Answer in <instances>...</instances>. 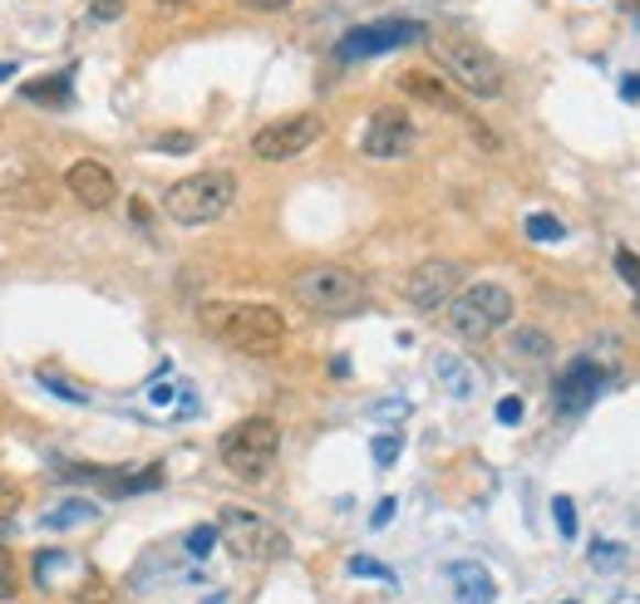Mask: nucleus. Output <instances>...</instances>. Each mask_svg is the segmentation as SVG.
I'll return each mask as SVG.
<instances>
[{"mask_svg": "<svg viewBox=\"0 0 640 604\" xmlns=\"http://www.w3.org/2000/svg\"><path fill=\"white\" fill-rule=\"evenodd\" d=\"M370 448H375V462H380V468H394V462H400V438H394V432L375 438Z\"/></svg>", "mask_w": 640, "mask_h": 604, "instance_id": "obj_30", "label": "nucleus"}, {"mask_svg": "<svg viewBox=\"0 0 640 604\" xmlns=\"http://www.w3.org/2000/svg\"><path fill=\"white\" fill-rule=\"evenodd\" d=\"M621 560H626V550L616 546V540H592V565L596 570H621Z\"/></svg>", "mask_w": 640, "mask_h": 604, "instance_id": "obj_25", "label": "nucleus"}, {"mask_svg": "<svg viewBox=\"0 0 640 604\" xmlns=\"http://www.w3.org/2000/svg\"><path fill=\"white\" fill-rule=\"evenodd\" d=\"M330 374L335 378H350V359H330Z\"/></svg>", "mask_w": 640, "mask_h": 604, "instance_id": "obj_39", "label": "nucleus"}, {"mask_svg": "<svg viewBox=\"0 0 640 604\" xmlns=\"http://www.w3.org/2000/svg\"><path fill=\"white\" fill-rule=\"evenodd\" d=\"M291 300L311 315L340 320V315L365 310V281L350 266H311L291 281Z\"/></svg>", "mask_w": 640, "mask_h": 604, "instance_id": "obj_3", "label": "nucleus"}, {"mask_svg": "<svg viewBox=\"0 0 640 604\" xmlns=\"http://www.w3.org/2000/svg\"><path fill=\"white\" fill-rule=\"evenodd\" d=\"M522 231H528L532 241H566V227L552 217V211H532V217L522 221Z\"/></svg>", "mask_w": 640, "mask_h": 604, "instance_id": "obj_20", "label": "nucleus"}, {"mask_svg": "<svg viewBox=\"0 0 640 604\" xmlns=\"http://www.w3.org/2000/svg\"><path fill=\"white\" fill-rule=\"evenodd\" d=\"M321 133H325L321 113H291V119H276L261 133H251V153H257L261 163H291V157H301L311 143H321Z\"/></svg>", "mask_w": 640, "mask_h": 604, "instance_id": "obj_9", "label": "nucleus"}, {"mask_svg": "<svg viewBox=\"0 0 640 604\" xmlns=\"http://www.w3.org/2000/svg\"><path fill=\"white\" fill-rule=\"evenodd\" d=\"M237 201V173L227 167H207V173H193L183 183H173L163 193V211L177 221V227H207V221L227 217Z\"/></svg>", "mask_w": 640, "mask_h": 604, "instance_id": "obj_2", "label": "nucleus"}, {"mask_svg": "<svg viewBox=\"0 0 640 604\" xmlns=\"http://www.w3.org/2000/svg\"><path fill=\"white\" fill-rule=\"evenodd\" d=\"M512 344H518V354H528V359H552V339L542 334V330H532V325H522L518 334H512Z\"/></svg>", "mask_w": 640, "mask_h": 604, "instance_id": "obj_21", "label": "nucleus"}, {"mask_svg": "<svg viewBox=\"0 0 640 604\" xmlns=\"http://www.w3.org/2000/svg\"><path fill=\"white\" fill-rule=\"evenodd\" d=\"M65 187L84 211H104L113 197H119V183H113L109 163H99V157H79V163L65 173Z\"/></svg>", "mask_w": 640, "mask_h": 604, "instance_id": "obj_13", "label": "nucleus"}, {"mask_svg": "<svg viewBox=\"0 0 640 604\" xmlns=\"http://www.w3.org/2000/svg\"><path fill=\"white\" fill-rule=\"evenodd\" d=\"M207 604H227V595H213V600H207Z\"/></svg>", "mask_w": 640, "mask_h": 604, "instance_id": "obj_41", "label": "nucleus"}, {"mask_svg": "<svg viewBox=\"0 0 640 604\" xmlns=\"http://www.w3.org/2000/svg\"><path fill=\"white\" fill-rule=\"evenodd\" d=\"M621 94L626 99H640V74H621Z\"/></svg>", "mask_w": 640, "mask_h": 604, "instance_id": "obj_36", "label": "nucleus"}, {"mask_svg": "<svg viewBox=\"0 0 640 604\" xmlns=\"http://www.w3.org/2000/svg\"><path fill=\"white\" fill-rule=\"evenodd\" d=\"M15 512H20V486L0 482V531H10V521H15Z\"/></svg>", "mask_w": 640, "mask_h": 604, "instance_id": "obj_29", "label": "nucleus"}, {"mask_svg": "<svg viewBox=\"0 0 640 604\" xmlns=\"http://www.w3.org/2000/svg\"><path fill=\"white\" fill-rule=\"evenodd\" d=\"M217 452H223L227 472H237L241 482H257V476H267L276 468V452H281V428L271 418H241L232 428L223 432V442H217Z\"/></svg>", "mask_w": 640, "mask_h": 604, "instance_id": "obj_5", "label": "nucleus"}, {"mask_svg": "<svg viewBox=\"0 0 640 604\" xmlns=\"http://www.w3.org/2000/svg\"><path fill=\"white\" fill-rule=\"evenodd\" d=\"M552 516H557L562 540H576V506H572V496H552Z\"/></svg>", "mask_w": 640, "mask_h": 604, "instance_id": "obj_27", "label": "nucleus"}, {"mask_svg": "<svg viewBox=\"0 0 640 604\" xmlns=\"http://www.w3.org/2000/svg\"><path fill=\"white\" fill-rule=\"evenodd\" d=\"M434 374H438V384H444L454 398L474 394V374H468V364L458 354H434Z\"/></svg>", "mask_w": 640, "mask_h": 604, "instance_id": "obj_18", "label": "nucleus"}, {"mask_svg": "<svg viewBox=\"0 0 640 604\" xmlns=\"http://www.w3.org/2000/svg\"><path fill=\"white\" fill-rule=\"evenodd\" d=\"M429 40V30L419 20H370V25H355L335 40V59L355 65V59H375V55H390V50L419 45Z\"/></svg>", "mask_w": 640, "mask_h": 604, "instance_id": "obj_8", "label": "nucleus"}, {"mask_svg": "<svg viewBox=\"0 0 640 604\" xmlns=\"http://www.w3.org/2000/svg\"><path fill=\"white\" fill-rule=\"evenodd\" d=\"M464 281H468V271L458 266V261H444V256L419 261V266L409 271V281H404V300L414 305V310H424V315L444 310V305L464 290Z\"/></svg>", "mask_w": 640, "mask_h": 604, "instance_id": "obj_10", "label": "nucleus"}, {"mask_svg": "<svg viewBox=\"0 0 640 604\" xmlns=\"http://www.w3.org/2000/svg\"><path fill=\"white\" fill-rule=\"evenodd\" d=\"M20 99L25 103H45V109H69L75 103V74H45V79L20 84Z\"/></svg>", "mask_w": 640, "mask_h": 604, "instance_id": "obj_16", "label": "nucleus"}, {"mask_svg": "<svg viewBox=\"0 0 640 604\" xmlns=\"http://www.w3.org/2000/svg\"><path fill=\"white\" fill-rule=\"evenodd\" d=\"M217 540H223V531H217V526H193V531H187V556H193V560L213 556Z\"/></svg>", "mask_w": 640, "mask_h": 604, "instance_id": "obj_24", "label": "nucleus"}, {"mask_svg": "<svg viewBox=\"0 0 640 604\" xmlns=\"http://www.w3.org/2000/svg\"><path fill=\"white\" fill-rule=\"evenodd\" d=\"M89 521H99V506L79 502V496H69V502L50 506V512L40 516V526H50V531H75V526H89Z\"/></svg>", "mask_w": 640, "mask_h": 604, "instance_id": "obj_17", "label": "nucleus"}, {"mask_svg": "<svg viewBox=\"0 0 640 604\" xmlns=\"http://www.w3.org/2000/svg\"><path fill=\"white\" fill-rule=\"evenodd\" d=\"M512 310H518V300H512L508 285H498V281L464 285V290L448 300V330L458 339H488L512 320Z\"/></svg>", "mask_w": 640, "mask_h": 604, "instance_id": "obj_4", "label": "nucleus"}, {"mask_svg": "<svg viewBox=\"0 0 640 604\" xmlns=\"http://www.w3.org/2000/svg\"><path fill=\"white\" fill-rule=\"evenodd\" d=\"M197 138L193 133H173V138H159V153H193Z\"/></svg>", "mask_w": 640, "mask_h": 604, "instance_id": "obj_33", "label": "nucleus"}, {"mask_svg": "<svg viewBox=\"0 0 640 604\" xmlns=\"http://www.w3.org/2000/svg\"><path fill=\"white\" fill-rule=\"evenodd\" d=\"M197 325L223 339L237 354H271L286 339V315L276 305H241V300H207L197 305Z\"/></svg>", "mask_w": 640, "mask_h": 604, "instance_id": "obj_1", "label": "nucleus"}, {"mask_svg": "<svg viewBox=\"0 0 640 604\" xmlns=\"http://www.w3.org/2000/svg\"><path fill=\"white\" fill-rule=\"evenodd\" d=\"M65 565H75V560H69L65 550H40V556H35V580L50 590V585L59 580V570H65Z\"/></svg>", "mask_w": 640, "mask_h": 604, "instance_id": "obj_22", "label": "nucleus"}, {"mask_svg": "<svg viewBox=\"0 0 640 604\" xmlns=\"http://www.w3.org/2000/svg\"><path fill=\"white\" fill-rule=\"evenodd\" d=\"M149 398H153V403H173V388H167V384H153Z\"/></svg>", "mask_w": 640, "mask_h": 604, "instance_id": "obj_38", "label": "nucleus"}, {"mask_svg": "<svg viewBox=\"0 0 640 604\" xmlns=\"http://www.w3.org/2000/svg\"><path fill=\"white\" fill-rule=\"evenodd\" d=\"M400 89L414 94L419 103H434V109H444V113H468L464 99H458V94L448 89L444 79H434L429 69H404V74H400Z\"/></svg>", "mask_w": 640, "mask_h": 604, "instance_id": "obj_14", "label": "nucleus"}, {"mask_svg": "<svg viewBox=\"0 0 640 604\" xmlns=\"http://www.w3.org/2000/svg\"><path fill=\"white\" fill-rule=\"evenodd\" d=\"M522 408H528V403H522L518 394H508V398L498 403V422H502V428H518V422H522Z\"/></svg>", "mask_w": 640, "mask_h": 604, "instance_id": "obj_31", "label": "nucleus"}, {"mask_svg": "<svg viewBox=\"0 0 640 604\" xmlns=\"http://www.w3.org/2000/svg\"><path fill=\"white\" fill-rule=\"evenodd\" d=\"M35 384L40 388H50L55 398H65V403H75V408H84L94 394L84 384H75V378H65V374H55V369H35Z\"/></svg>", "mask_w": 640, "mask_h": 604, "instance_id": "obj_19", "label": "nucleus"}, {"mask_svg": "<svg viewBox=\"0 0 640 604\" xmlns=\"http://www.w3.org/2000/svg\"><path fill=\"white\" fill-rule=\"evenodd\" d=\"M129 217H133V221H139V227H143V221L153 217V211H149V201H139V197H133V201H129Z\"/></svg>", "mask_w": 640, "mask_h": 604, "instance_id": "obj_37", "label": "nucleus"}, {"mask_svg": "<svg viewBox=\"0 0 640 604\" xmlns=\"http://www.w3.org/2000/svg\"><path fill=\"white\" fill-rule=\"evenodd\" d=\"M448 580H454L458 590V604H492L498 600V585H492V575L474 560H458V565H448Z\"/></svg>", "mask_w": 640, "mask_h": 604, "instance_id": "obj_15", "label": "nucleus"}, {"mask_svg": "<svg viewBox=\"0 0 640 604\" xmlns=\"http://www.w3.org/2000/svg\"><path fill=\"white\" fill-rule=\"evenodd\" d=\"M419 143V129L414 119L400 109V103H384V109L370 113V123H365L360 133V147L365 157H380V163H394V157H409Z\"/></svg>", "mask_w": 640, "mask_h": 604, "instance_id": "obj_11", "label": "nucleus"}, {"mask_svg": "<svg viewBox=\"0 0 640 604\" xmlns=\"http://www.w3.org/2000/svg\"><path fill=\"white\" fill-rule=\"evenodd\" d=\"M562 604H576V600H562Z\"/></svg>", "mask_w": 640, "mask_h": 604, "instance_id": "obj_43", "label": "nucleus"}, {"mask_svg": "<svg viewBox=\"0 0 640 604\" xmlns=\"http://www.w3.org/2000/svg\"><path fill=\"white\" fill-rule=\"evenodd\" d=\"M0 79H10V65H0Z\"/></svg>", "mask_w": 640, "mask_h": 604, "instance_id": "obj_42", "label": "nucleus"}, {"mask_svg": "<svg viewBox=\"0 0 640 604\" xmlns=\"http://www.w3.org/2000/svg\"><path fill=\"white\" fill-rule=\"evenodd\" d=\"M119 15H123V0H89V20H99V25H109Z\"/></svg>", "mask_w": 640, "mask_h": 604, "instance_id": "obj_32", "label": "nucleus"}, {"mask_svg": "<svg viewBox=\"0 0 640 604\" xmlns=\"http://www.w3.org/2000/svg\"><path fill=\"white\" fill-rule=\"evenodd\" d=\"M606 388V369L592 364V359H572V364L557 374V388H552V398H557L562 413H582L592 408L596 394Z\"/></svg>", "mask_w": 640, "mask_h": 604, "instance_id": "obj_12", "label": "nucleus"}, {"mask_svg": "<svg viewBox=\"0 0 640 604\" xmlns=\"http://www.w3.org/2000/svg\"><path fill=\"white\" fill-rule=\"evenodd\" d=\"M237 6H247V10H267V15H271V10H286L291 0H237Z\"/></svg>", "mask_w": 640, "mask_h": 604, "instance_id": "obj_35", "label": "nucleus"}, {"mask_svg": "<svg viewBox=\"0 0 640 604\" xmlns=\"http://www.w3.org/2000/svg\"><path fill=\"white\" fill-rule=\"evenodd\" d=\"M217 531H223L227 550L237 560H251V565H267V560H281L291 550V540L281 526H271L261 512H247V506H223L217 516Z\"/></svg>", "mask_w": 640, "mask_h": 604, "instance_id": "obj_6", "label": "nucleus"}, {"mask_svg": "<svg viewBox=\"0 0 640 604\" xmlns=\"http://www.w3.org/2000/svg\"><path fill=\"white\" fill-rule=\"evenodd\" d=\"M390 521H394V496H384V502H380V506H375L370 526H375V531H384V526H390Z\"/></svg>", "mask_w": 640, "mask_h": 604, "instance_id": "obj_34", "label": "nucleus"}, {"mask_svg": "<svg viewBox=\"0 0 640 604\" xmlns=\"http://www.w3.org/2000/svg\"><path fill=\"white\" fill-rule=\"evenodd\" d=\"M159 6H163V10H173V6H187V0H159Z\"/></svg>", "mask_w": 640, "mask_h": 604, "instance_id": "obj_40", "label": "nucleus"}, {"mask_svg": "<svg viewBox=\"0 0 640 604\" xmlns=\"http://www.w3.org/2000/svg\"><path fill=\"white\" fill-rule=\"evenodd\" d=\"M20 595V570H15V556L0 546V604H10Z\"/></svg>", "mask_w": 640, "mask_h": 604, "instance_id": "obj_23", "label": "nucleus"}, {"mask_svg": "<svg viewBox=\"0 0 640 604\" xmlns=\"http://www.w3.org/2000/svg\"><path fill=\"white\" fill-rule=\"evenodd\" d=\"M616 275H621V281L626 285H631V290H636V300H640V256H636V251H616Z\"/></svg>", "mask_w": 640, "mask_h": 604, "instance_id": "obj_28", "label": "nucleus"}, {"mask_svg": "<svg viewBox=\"0 0 640 604\" xmlns=\"http://www.w3.org/2000/svg\"><path fill=\"white\" fill-rule=\"evenodd\" d=\"M438 59H444V69L454 74L474 99H502V65L488 45L464 40V35H448L444 45H438Z\"/></svg>", "mask_w": 640, "mask_h": 604, "instance_id": "obj_7", "label": "nucleus"}, {"mask_svg": "<svg viewBox=\"0 0 640 604\" xmlns=\"http://www.w3.org/2000/svg\"><path fill=\"white\" fill-rule=\"evenodd\" d=\"M350 575H360V580H384V585H394V570L380 565L375 556H355V560H350Z\"/></svg>", "mask_w": 640, "mask_h": 604, "instance_id": "obj_26", "label": "nucleus"}]
</instances>
